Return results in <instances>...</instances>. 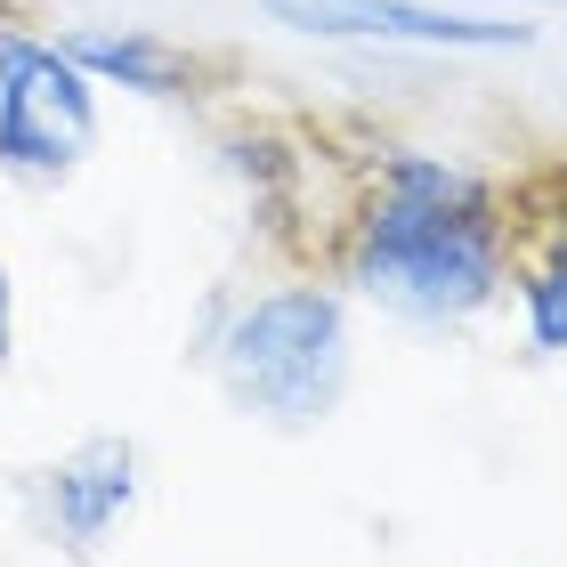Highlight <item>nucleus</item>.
<instances>
[{"instance_id": "1", "label": "nucleus", "mask_w": 567, "mask_h": 567, "mask_svg": "<svg viewBox=\"0 0 567 567\" xmlns=\"http://www.w3.org/2000/svg\"><path fill=\"white\" fill-rule=\"evenodd\" d=\"M349 284L405 324H471L503 292L495 203H414L373 195L349 244Z\"/></svg>"}, {"instance_id": "2", "label": "nucleus", "mask_w": 567, "mask_h": 567, "mask_svg": "<svg viewBox=\"0 0 567 567\" xmlns=\"http://www.w3.org/2000/svg\"><path fill=\"white\" fill-rule=\"evenodd\" d=\"M212 373L244 422H268L284 437L332 422L349 390V308L324 284H284L227 317Z\"/></svg>"}, {"instance_id": "3", "label": "nucleus", "mask_w": 567, "mask_h": 567, "mask_svg": "<svg viewBox=\"0 0 567 567\" xmlns=\"http://www.w3.org/2000/svg\"><path fill=\"white\" fill-rule=\"evenodd\" d=\"M97 146V82L58 41L0 24V171L24 187H58Z\"/></svg>"}, {"instance_id": "4", "label": "nucleus", "mask_w": 567, "mask_h": 567, "mask_svg": "<svg viewBox=\"0 0 567 567\" xmlns=\"http://www.w3.org/2000/svg\"><path fill=\"white\" fill-rule=\"evenodd\" d=\"M268 24L308 41H365V49H527L535 24L478 17L446 0H260Z\"/></svg>"}, {"instance_id": "5", "label": "nucleus", "mask_w": 567, "mask_h": 567, "mask_svg": "<svg viewBox=\"0 0 567 567\" xmlns=\"http://www.w3.org/2000/svg\"><path fill=\"white\" fill-rule=\"evenodd\" d=\"M138 511V446L131 437H82L41 471V527L65 551H106V535Z\"/></svg>"}, {"instance_id": "6", "label": "nucleus", "mask_w": 567, "mask_h": 567, "mask_svg": "<svg viewBox=\"0 0 567 567\" xmlns=\"http://www.w3.org/2000/svg\"><path fill=\"white\" fill-rule=\"evenodd\" d=\"M73 65L90 73V82H106V90H138V97H178L195 82V65L178 58V49L163 33H146V24H73V33L58 41Z\"/></svg>"}, {"instance_id": "7", "label": "nucleus", "mask_w": 567, "mask_h": 567, "mask_svg": "<svg viewBox=\"0 0 567 567\" xmlns=\"http://www.w3.org/2000/svg\"><path fill=\"white\" fill-rule=\"evenodd\" d=\"M381 195H414V203H495L478 171L446 163V154H422V146H398L381 163Z\"/></svg>"}, {"instance_id": "8", "label": "nucleus", "mask_w": 567, "mask_h": 567, "mask_svg": "<svg viewBox=\"0 0 567 567\" xmlns=\"http://www.w3.org/2000/svg\"><path fill=\"white\" fill-rule=\"evenodd\" d=\"M519 292H527L535 349H544V357H559V349H567V276H559V260H544V268H535V276L519 284Z\"/></svg>"}, {"instance_id": "9", "label": "nucleus", "mask_w": 567, "mask_h": 567, "mask_svg": "<svg viewBox=\"0 0 567 567\" xmlns=\"http://www.w3.org/2000/svg\"><path fill=\"white\" fill-rule=\"evenodd\" d=\"M9 308H17V292H9V268H0V365H9Z\"/></svg>"}, {"instance_id": "10", "label": "nucleus", "mask_w": 567, "mask_h": 567, "mask_svg": "<svg viewBox=\"0 0 567 567\" xmlns=\"http://www.w3.org/2000/svg\"><path fill=\"white\" fill-rule=\"evenodd\" d=\"M454 9V0H446ZM462 9H471V0H462ZM478 9H519V0H478ZM527 9H551V0H527Z\"/></svg>"}]
</instances>
